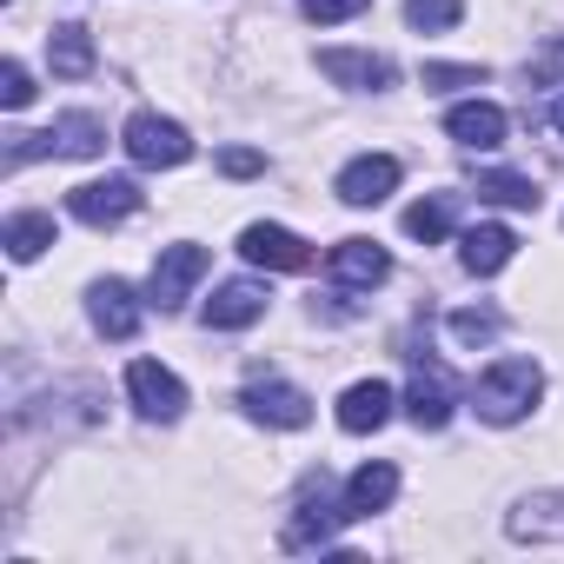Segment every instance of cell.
Wrapping results in <instances>:
<instances>
[{
    "mask_svg": "<svg viewBox=\"0 0 564 564\" xmlns=\"http://www.w3.org/2000/svg\"><path fill=\"white\" fill-rule=\"evenodd\" d=\"M47 61H54L61 80H87V74H94V34L74 28V21L54 28V34H47Z\"/></svg>",
    "mask_w": 564,
    "mask_h": 564,
    "instance_id": "21",
    "label": "cell"
},
{
    "mask_svg": "<svg viewBox=\"0 0 564 564\" xmlns=\"http://www.w3.org/2000/svg\"><path fill=\"white\" fill-rule=\"evenodd\" d=\"M505 531H511L518 544H564V491H531V498L505 518Z\"/></svg>",
    "mask_w": 564,
    "mask_h": 564,
    "instance_id": "15",
    "label": "cell"
},
{
    "mask_svg": "<svg viewBox=\"0 0 564 564\" xmlns=\"http://www.w3.org/2000/svg\"><path fill=\"white\" fill-rule=\"evenodd\" d=\"M239 252L252 259V265H265V272H306L313 265V246L300 239V232H286V226H246L239 232Z\"/></svg>",
    "mask_w": 564,
    "mask_h": 564,
    "instance_id": "11",
    "label": "cell"
},
{
    "mask_svg": "<svg viewBox=\"0 0 564 564\" xmlns=\"http://www.w3.org/2000/svg\"><path fill=\"white\" fill-rule=\"evenodd\" d=\"M319 74H326L333 87H352V94L392 87V61H386V54H352V47H326V54H319Z\"/></svg>",
    "mask_w": 564,
    "mask_h": 564,
    "instance_id": "13",
    "label": "cell"
},
{
    "mask_svg": "<svg viewBox=\"0 0 564 564\" xmlns=\"http://www.w3.org/2000/svg\"><path fill=\"white\" fill-rule=\"evenodd\" d=\"M87 313H94V326H100L107 339H133V333H140V300H133L127 279H100L94 300H87Z\"/></svg>",
    "mask_w": 564,
    "mask_h": 564,
    "instance_id": "18",
    "label": "cell"
},
{
    "mask_svg": "<svg viewBox=\"0 0 564 564\" xmlns=\"http://www.w3.org/2000/svg\"><path fill=\"white\" fill-rule=\"evenodd\" d=\"M206 265H213V252H206V246H160L153 279H147V306L180 313V306L193 300V286L206 279Z\"/></svg>",
    "mask_w": 564,
    "mask_h": 564,
    "instance_id": "4",
    "label": "cell"
},
{
    "mask_svg": "<svg viewBox=\"0 0 564 564\" xmlns=\"http://www.w3.org/2000/svg\"><path fill=\"white\" fill-rule=\"evenodd\" d=\"M392 186H399V160H392V153H359V160L339 173V199H346V206H379Z\"/></svg>",
    "mask_w": 564,
    "mask_h": 564,
    "instance_id": "16",
    "label": "cell"
},
{
    "mask_svg": "<svg viewBox=\"0 0 564 564\" xmlns=\"http://www.w3.org/2000/svg\"><path fill=\"white\" fill-rule=\"evenodd\" d=\"M478 199L491 206H518V213H538V186L524 173H478Z\"/></svg>",
    "mask_w": 564,
    "mask_h": 564,
    "instance_id": "23",
    "label": "cell"
},
{
    "mask_svg": "<svg viewBox=\"0 0 564 564\" xmlns=\"http://www.w3.org/2000/svg\"><path fill=\"white\" fill-rule=\"evenodd\" d=\"M0 246H8L21 265H28V259H41V252L54 246V213H14L8 226H0Z\"/></svg>",
    "mask_w": 564,
    "mask_h": 564,
    "instance_id": "22",
    "label": "cell"
},
{
    "mask_svg": "<svg viewBox=\"0 0 564 564\" xmlns=\"http://www.w3.org/2000/svg\"><path fill=\"white\" fill-rule=\"evenodd\" d=\"M498 326H505V319H498L491 306H465V313H452V339H458V346H491Z\"/></svg>",
    "mask_w": 564,
    "mask_h": 564,
    "instance_id": "26",
    "label": "cell"
},
{
    "mask_svg": "<svg viewBox=\"0 0 564 564\" xmlns=\"http://www.w3.org/2000/svg\"><path fill=\"white\" fill-rule=\"evenodd\" d=\"M140 186L133 180H87V186H74L67 193V213L80 219V226H94V232H107V226H120V219H133L140 213Z\"/></svg>",
    "mask_w": 564,
    "mask_h": 564,
    "instance_id": "8",
    "label": "cell"
},
{
    "mask_svg": "<svg viewBox=\"0 0 564 564\" xmlns=\"http://www.w3.org/2000/svg\"><path fill=\"white\" fill-rule=\"evenodd\" d=\"M412 359V386H405V412L419 432H445L452 425V405H458V379L432 359V352H405Z\"/></svg>",
    "mask_w": 564,
    "mask_h": 564,
    "instance_id": "3",
    "label": "cell"
},
{
    "mask_svg": "<svg viewBox=\"0 0 564 564\" xmlns=\"http://www.w3.org/2000/svg\"><path fill=\"white\" fill-rule=\"evenodd\" d=\"M239 405H246L259 425H272V432H300V425H313V399H306L293 379H279V372H252V386L239 392Z\"/></svg>",
    "mask_w": 564,
    "mask_h": 564,
    "instance_id": "5",
    "label": "cell"
},
{
    "mask_svg": "<svg viewBox=\"0 0 564 564\" xmlns=\"http://www.w3.org/2000/svg\"><path fill=\"white\" fill-rule=\"evenodd\" d=\"M392 498H399V471H392L386 458H372V465H359V471L346 478V511H352V518H379Z\"/></svg>",
    "mask_w": 564,
    "mask_h": 564,
    "instance_id": "20",
    "label": "cell"
},
{
    "mask_svg": "<svg viewBox=\"0 0 564 564\" xmlns=\"http://www.w3.org/2000/svg\"><path fill=\"white\" fill-rule=\"evenodd\" d=\"M551 127H557V133H564V94H557V100H551Z\"/></svg>",
    "mask_w": 564,
    "mask_h": 564,
    "instance_id": "32",
    "label": "cell"
},
{
    "mask_svg": "<svg viewBox=\"0 0 564 564\" xmlns=\"http://www.w3.org/2000/svg\"><path fill=\"white\" fill-rule=\"evenodd\" d=\"M511 252H518V232H511V226H498V219H485V226H471V232L458 239V265H465L471 279L505 272V265H511Z\"/></svg>",
    "mask_w": 564,
    "mask_h": 564,
    "instance_id": "14",
    "label": "cell"
},
{
    "mask_svg": "<svg viewBox=\"0 0 564 564\" xmlns=\"http://www.w3.org/2000/svg\"><path fill=\"white\" fill-rule=\"evenodd\" d=\"M524 74H531V87H557V80H564V41H551V47H538Z\"/></svg>",
    "mask_w": 564,
    "mask_h": 564,
    "instance_id": "30",
    "label": "cell"
},
{
    "mask_svg": "<svg viewBox=\"0 0 564 564\" xmlns=\"http://www.w3.org/2000/svg\"><path fill=\"white\" fill-rule=\"evenodd\" d=\"M107 147V127L94 120V113H61L47 133H14V147H8V166H28V160H94Z\"/></svg>",
    "mask_w": 564,
    "mask_h": 564,
    "instance_id": "2",
    "label": "cell"
},
{
    "mask_svg": "<svg viewBox=\"0 0 564 564\" xmlns=\"http://www.w3.org/2000/svg\"><path fill=\"white\" fill-rule=\"evenodd\" d=\"M120 147L133 153V166H186L193 160V140H186V127L180 120H166V113H133L127 120V133H120Z\"/></svg>",
    "mask_w": 564,
    "mask_h": 564,
    "instance_id": "7",
    "label": "cell"
},
{
    "mask_svg": "<svg viewBox=\"0 0 564 564\" xmlns=\"http://www.w3.org/2000/svg\"><path fill=\"white\" fill-rule=\"evenodd\" d=\"M386 419H392V386H386V379H359V386H346V399H339V432L366 438V432H379Z\"/></svg>",
    "mask_w": 564,
    "mask_h": 564,
    "instance_id": "17",
    "label": "cell"
},
{
    "mask_svg": "<svg viewBox=\"0 0 564 564\" xmlns=\"http://www.w3.org/2000/svg\"><path fill=\"white\" fill-rule=\"evenodd\" d=\"M34 100V74L21 67V61H8V67H0V107H8V113H21Z\"/></svg>",
    "mask_w": 564,
    "mask_h": 564,
    "instance_id": "28",
    "label": "cell"
},
{
    "mask_svg": "<svg viewBox=\"0 0 564 564\" xmlns=\"http://www.w3.org/2000/svg\"><path fill=\"white\" fill-rule=\"evenodd\" d=\"M465 21V0H405V28L412 34H445Z\"/></svg>",
    "mask_w": 564,
    "mask_h": 564,
    "instance_id": "24",
    "label": "cell"
},
{
    "mask_svg": "<svg viewBox=\"0 0 564 564\" xmlns=\"http://www.w3.org/2000/svg\"><path fill=\"white\" fill-rule=\"evenodd\" d=\"M372 0H300V14L306 21H319V28H333V21H352V14H366Z\"/></svg>",
    "mask_w": 564,
    "mask_h": 564,
    "instance_id": "29",
    "label": "cell"
},
{
    "mask_svg": "<svg viewBox=\"0 0 564 564\" xmlns=\"http://www.w3.org/2000/svg\"><path fill=\"white\" fill-rule=\"evenodd\" d=\"M326 272H333L339 293H372V286H386V279H392V259H386L379 239H339L333 259H326Z\"/></svg>",
    "mask_w": 564,
    "mask_h": 564,
    "instance_id": "10",
    "label": "cell"
},
{
    "mask_svg": "<svg viewBox=\"0 0 564 564\" xmlns=\"http://www.w3.org/2000/svg\"><path fill=\"white\" fill-rule=\"evenodd\" d=\"M419 87H425V94H458V87H485V67H445V61H432V67L419 74Z\"/></svg>",
    "mask_w": 564,
    "mask_h": 564,
    "instance_id": "27",
    "label": "cell"
},
{
    "mask_svg": "<svg viewBox=\"0 0 564 564\" xmlns=\"http://www.w3.org/2000/svg\"><path fill=\"white\" fill-rule=\"evenodd\" d=\"M538 392H544V372H538L531 359H498V366H485V379L471 386V405H478L485 425H518V419L538 405Z\"/></svg>",
    "mask_w": 564,
    "mask_h": 564,
    "instance_id": "1",
    "label": "cell"
},
{
    "mask_svg": "<svg viewBox=\"0 0 564 564\" xmlns=\"http://www.w3.org/2000/svg\"><path fill=\"white\" fill-rule=\"evenodd\" d=\"M346 518H352V511H346V505H333V498H326V478H319V485H306V491H300V511L286 518L279 544H286V551H333Z\"/></svg>",
    "mask_w": 564,
    "mask_h": 564,
    "instance_id": "6",
    "label": "cell"
},
{
    "mask_svg": "<svg viewBox=\"0 0 564 564\" xmlns=\"http://www.w3.org/2000/svg\"><path fill=\"white\" fill-rule=\"evenodd\" d=\"M405 232H412V239H425V246H438V239L452 232V193H438V199H419V206L405 213Z\"/></svg>",
    "mask_w": 564,
    "mask_h": 564,
    "instance_id": "25",
    "label": "cell"
},
{
    "mask_svg": "<svg viewBox=\"0 0 564 564\" xmlns=\"http://www.w3.org/2000/svg\"><path fill=\"white\" fill-rule=\"evenodd\" d=\"M265 286L259 279H226V286L206 300V333H239V326H252V319H265Z\"/></svg>",
    "mask_w": 564,
    "mask_h": 564,
    "instance_id": "12",
    "label": "cell"
},
{
    "mask_svg": "<svg viewBox=\"0 0 564 564\" xmlns=\"http://www.w3.org/2000/svg\"><path fill=\"white\" fill-rule=\"evenodd\" d=\"M219 173H226V180H252V173H265V153H252V147H226V153H219Z\"/></svg>",
    "mask_w": 564,
    "mask_h": 564,
    "instance_id": "31",
    "label": "cell"
},
{
    "mask_svg": "<svg viewBox=\"0 0 564 564\" xmlns=\"http://www.w3.org/2000/svg\"><path fill=\"white\" fill-rule=\"evenodd\" d=\"M505 107H491V100H465V107H452V120H445V133L458 140V147H478V153H491V147H505Z\"/></svg>",
    "mask_w": 564,
    "mask_h": 564,
    "instance_id": "19",
    "label": "cell"
},
{
    "mask_svg": "<svg viewBox=\"0 0 564 564\" xmlns=\"http://www.w3.org/2000/svg\"><path fill=\"white\" fill-rule=\"evenodd\" d=\"M127 399H133V412L153 419V425H173V419L186 412V386H180L160 359H133V366H127Z\"/></svg>",
    "mask_w": 564,
    "mask_h": 564,
    "instance_id": "9",
    "label": "cell"
}]
</instances>
